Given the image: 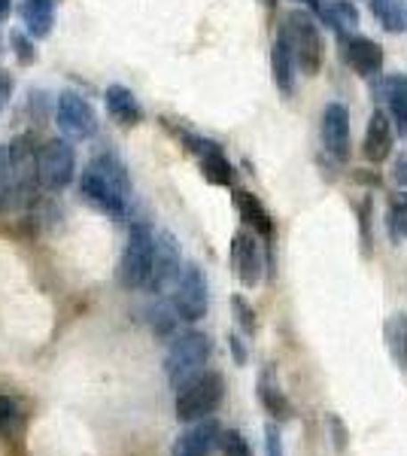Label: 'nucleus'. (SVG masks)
<instances>
[{
  "label": "nucleus",
  "instance_id": "nucleus-5",
  "mask_svg": "<svg viewBox=\"0 0 407 456\" xmlns=\"http://www.w3.org/2000/svg\"><path fill=\"white\" fill-rule=\"evenodd\" d=\"M152 247H155V234L146 223H134L128 232V244L116 268V281L122 289H143L150 281V268H152Z\"/></svg>",
  "mask_w": 407,
  "mask_h": 456
},
{
  "label": "nucleus",
  "instance_id": "nucleus-15",
  "mask_svg": "<svg viewBox=\"0 0 407 456\" xmlns=\"http://www.w3.org/2000/svg\"><path fill=\"white\" fill-rule=\"evenodd\" d=\"M6 156H10V174H12V186L31 192L37 186V146L31 134L16 137L6 146Z\"/></svg>",
  "mask_w": 407,
  "mask_h": 456
},
{
  "label": "nucleus",
  "instance_id": "nucleus-29",
  "mask_svg": "<svg viewBox=\"0 0 407 456\" xmlns=\"http://www.w3.org/2000/svg\"><path fill=\"white\" fill-rule=\"evenodd\" d=\"M232 307H234V314H238V322H240L243 332H256V311L253 307H249L240 296L232 298Z\"/></svg>",
  "mask_w": 407,
  "mask_h": 456
},
{
  "label": "nucleus",
  "instance_id": "nucleus-10",
  "mask_svg": "<svg viewBox=\"0 0 407 456\" xmlns=\"http://www.w3.org/2000/svg\"><path fill=\"white\" fill-rule=\"evenodd\" d=\"M232 268L238 274V281L253 289V286L262 283V274H265V259H262V247H258L256 234L249 228H240L234 232L232 238Z\"/></svg>",
  "mask_w": 407,
  "mask_h": 456
},
{
  "label": "nucleus",
  "instance_id": "nucleus-6",
  "mask_svg": "<svg viewBox=\"0 0 407 456\" xmlns=\"http://www.w3.org/2000/svg\"><path fill=\"white\" fill-rule=\"evenodd\" d=\"M77 152L70 141H46L37 150V183L49 192H64L73 183Z\"/></svg>",
  "mask_w": 407,
  "mask_h": 456
},
{
  "label": "nucleus",
  "instance_id": "nucleus-3",
  "mask_svg": "<svg viewBox=\"0 0 407 456\" xmlns=\"http://www.w3.org/2000/svg\"><path fill=\"white\" fill-rule=\"evenodd\" d=\"M210 338L204 332H183L170 341V350L165 356V371L174 389H180L183 384H189L191 378L204 371L207 359H210Z\"/></svg>",
  "mask_w": 407,
  "mask_h": 456
},
{
  "label": "nucleus",
  "instance_id": "nucleus-25",
  "mask_svg": "<svg viewBox=\"0 0 407 456\" xmlns=\"http://www.w3.org/2000/svg\"><path fill=\"white\" fill-rule=\"evenodd\" d=\"M371 12L380 19V25L387 28L389 34H398V31H404V28H407L402 0H371Z\"/></svg>",
  "mask_w": 407,
  "mask_h": 456
},
{
  "label": "nucleus",
  "instance_id": "nucleus-28",
  "mask_svg": "<svg viewBox=\"0 0 407 456\" xmlns=\"http://www.w3.org/2000/svg\"><path fill=\"white\" fill-rule=\"evenodd\" d=\"M10 43H12V49H16V58H19L21 64H34V61H37V49H34L31 34L12 31V34H10Z\"/></svg>",
  "mask_w": 407,
  "mask_h": 456
},
{
  "label": "nucleus",
  "instance_id": "nucleus-2",
  "mask_svg": "<svg viewBox=\"0 0 407 456\" xmlns=\"http://www.w3.org/2000/svg\"><path fill=\"white\" fill-rule=\"evenodd\" d=\"M283 43L289 46V55H292L295 68H298L305 77H316L322 68V34L320 25L301 10H292L286 16V28H283Z\"/></svg>",
  "mask_w": 407,
  "mask_h": 456
},
{
  "label": "nucleus",
  "instance_id": "nucleus-30",
  "mask_svg": "<svg viewBox=\"0 0 407 456\" xmlns=\"http://www.w3.org/2000/svg\"><path fill=\"white\" fill-rule=\"evenodd\" d=\"M12 174H10V156H6V146H0V204L6 201V195H12Z\"/></svg>",
  "mask_w": 407,
  "mask_h": 456
},
{
  "label": "nucleus",
  "instance_id": "nucleus-7",
  "mask_svg": "<svg viewBox=\"0 0 407 456\" xmlns=\"http://www.w3.org/2000/svg\"><path fill=\"white\" fill-rule=\"evenodd\" d=\"M176 320L198 322L204 320L207 307H210V289H207V277L198 265H183L180 277L174 283V298H170Z\"/></svg>",
  "mask_w": 407,
  "mask_h": 456
},
{
  "label": "nucleus",
  "instance_id": "nucleus-31",
  "mask_svg": "<svg viewBox=\"0 0 407 456\" xmlns=\"http://www.w3.org/2000/svg\"><path fill=\"white\" fill-rule=\"evenodd\" d=\"M392 225L407 238V192H402L395 201H392Z\"/></svg>",
  "mask_w": 407,
  "mask_h": 456
},
{
  "label": "nucleus",
  "instance_id": "nucleus-20",
  "mask_svg": "<svg viewBox=\"0 0 407 456\" xmlns=\"http://www.w3.org/2000/svg\"><path fill=\"white\" fill-rule=\"evenodd\" d=\"M58 0H21V21L31 37H49Z\"/></svg>",
  "mask_w": 407,
  "mask_h": 456
},
{
  "label": "nucleus",
  "instance_id": "nucleus-17",
  "mask_svg": "<svg viewBox=\"0 0 407 456\" xmlns=\"http://www.w3.org/2000/svg\"><path fill=\"white\" fill-rule=\"evenodd\" d=\"M103 104H107V113L119 125H125V128H134V125L143 122V107H140V101L134 98V92L119 83L103 92Z\"/></svg>",
  "mask_w": 407,
  "mask_h": 456
},
{
  "label": "nucleus",
  "instance_id": "nucleus-23",
  "mask_svg": "<svg viewBox=\"0 0 407 456\" xmlns=\"http://www.w3.org/2000/svg\"><path fill=\"white\" fill-rule=\"evenodd\" d=\"M271 73H273V86H277L283 94H292L295 61H292V55H289V46L283 43V37L271 46Z\"/></svg>",
  "mask_w": 407,
  "mask_h": 456
},
{
  "label": "nucleus",
  "instance_id": "nucleus-21",
  "mask_svg": "<svg viewBox=\"0 0 407 456\" xmlns=\"http://www.w3.org/2000/svg\"><path fill=\"white\" fill-rule=\"evenodd\" d=\"M258 399H262L265 411L277 417V420H289V417H292V404H289L286 393L280 389L277 378H273L271 369H265L262 378H258Z\"/></svg>",
  "mask_w": 407,
  "mask_h": 456
},
{
  "label": "nucleus",
  "instance_id": "nucleus-36",
  "mask_svg": "<svg viewBox=\"0 0 407 456\" xmlns=\"http://www.w3.org/2000/svg\"><path fill=\"white\" fill-rule=\"evenodd\" d=\"M10 10H12V0H0V21L10 19Z\"/></svg>",
  "mask_w": 407,
  "mask_h": 456
},
{
  "label": "nucleus",
  "instance_id": "nucleus-26",
  "mask_svg": "<svg viewBox=\"0 0 407 456\" xmlns=\"http://www.w3.org/2000/svg\"><path fill=\"white\" fill-rule=\"evenodd\" d=\"M25 417H21V408L16 399L10 395H0V436L4 438H16Z\"/></svg>",
  "mask_w": 407,
  "mask_h": 456
},
{
  "label": "nucleus",
  "instance_id": "nucleus-8",
  "mask_svg": "<svg viewBox=\"0 0 407 456\" xmlns=\"http://www.w3.org/2000/svg\"><path fill=\"white\" fill-rule=\"evenodd\" d=\"M55 125L68 141H88L98 131V116L79 92H64L58 98Z\"/></svg>",
  "mask_w": 407,
  "mask_h": 456
},
{
  "label": "nucleus",
  "instance_id": "nucleus-4",
  "mask_svg": "<svg viewBox=\"0 0 407 456\" xmlns=\"http://www.w3.org/2000/svg\"><path fill=\"white\" fill-rule=\"evenodd\" d=\"M222 395H225V380L216 371H201L198 378H191L189 384L176 389V417L183 423H195L210 417L219 408Z\"/></svg>",
  "mask_w": 407,
  "mask_h": 456
},
{
  "label": "nucleus",
  "instance_id": "nucleus-9",
  "mask_svg": "<svg viewBox=\"0 0 407 456\" xmlns=\"http://www.w3.org/2000/svg\"><path fill=\"white\" fill-rule=\"evenodd\" d=\"M183 271V256H180V244L170 232H159L155 234V247H152V268H150V286L152 292H165L176 283Z\"/></svg>",
  "mask_w": 407,
  "mask_h": 456
},
{
  "label": "nucleus",
  "instance_id": "nucleus-27",
  "mask_svg": "<svg viewBox=\"0 0 407 456\" xmlns=\"http://www.w3.org/2000/svg\"><path fill=\"white\" fill-rule=\"evenodd\" d=\"M219 447H222V456H253V451H249V441L243 438V432H238V429L222 432Z\"/></svg>",
  "mask_w": 407,
  "mask_h": 456
},
{
  "label": "nucleus",
  "instance_id": "nucleus-12",
  "mask_svg": "<svg viewBox=\"0 0 407 456\" xmlns=\"http://www.w3.org/2000/svg\"><path fill=\"white\" fill-rule=\"evenodd\" d=\"M340 55L350 64L359 77H377L383 70V46L371 37H359V34H344L340 40Z\"/></svg>",
  "mask_w": 407,
  "mask_h": 456
},
{
  "label": "nucleus",
  "instance_id": "nucleus-11",
  "mask_svg": "<svg viewBox=\"0 0 407 456\" xmlns=\"http://www.w3.org/2000/svg\"><path fill=\"white\" fill-rule=\"evenodd\" d=\"M322 146L335 161H346L350 159V113H346L344 104H329L322 110Z\"/></svg>",
  "mask_w": 407,
  "mask_h": 456
},
{
  "label": "nucleus",
  "instance_id": "nucleus-18",
  "mask_svg": "<svg viewBox=\"0 0 407 456\" xmlns=\"http://www.w3.org/2000/svg\"><path fill=\"white\" fill-rule=\"evenodd\" d=\"M234 208H238L243 225H247L249 232L262 234V238H271V234H273V219H271V213L265 210V204L258 201L253 192H243V189H238V192H234Z\"/></svg>",
  "mask_w": 407,
  "mask_h": 456
},
{
  "label": "nucleus",
  "instance_id": "nucleus-34",
  "mask_svg": "<svg viewBox=\"0 0 407 456\" xmlns=\"http://www.w3.org/2000/svg\"><path fill=\"white\" fill-rule=\"evenodd\" d=\"M228 344H232V350H234V359H238L240 365L247 362V350H243L240 338H238V335H232V338H228Z\"/></svg>",
  "mask_w": 407,
  "mask_h": 456
},
{
  "label": "nucleus",
  "instance_id": "nucleus-13",
  "mask_svg": "<svg viewBox=\"0 0 407 456\" xmlns=\"http://www.w3.org/2000/svg\"><path fill=\"white\" fill-rule=\"evenodd\" d=\"M183 137H186L189 150L195 152L198 161H201L204 180L213 183V186H232L234 167H232V161L225 159V152H222L213 141H201V137H191V134H183Z\"/></svg>",
  "mask_w": 407,
  "mask_h": 456
},
{
  "label": "nucleus",
  "instance_id": "nucleus-14",
  "mask_svg": "<svg viewBox=\"0 0 407 456\" xmlns=\"http://www.w3.org/2000/svg\"><path fill=\"white\" fill-rule=\"evenodd\" d=\"M219 423L204 417L195 420V426H189L186 432H180L174 441V456H213V451L219 447Z\"/></svg>",
  "mask_w": 407,
  "mask_h": 456
},
{
  "label": "nucleus",
  "instance_id": "nucleus-35",
  "mask_svg": "<svg viewBox=\"0 0 407 456\" xmlns=\"http://www.w3.org/2000/svg\"><path fill=\"white\" fill-rule=\"evenodd\" d=\"M395 180L407 183V156H402V159L395 161Z\"/></svg>",
  "mask_w": 407,
  "mask_h": 456
},
{
  "label": "nucleus",
  "instance_id": "nucleus-37",
  "mask_svg": "<svg viewBox=\"0 0 407 456\" xmlns=\"http://www.w3.org/2000/svg\"><path fill=\"white\" fill-rule=\"evenodd\" d=\"M301 4H307V6H320V0H301Z\"/></svg>",
  "mask_w": 407,
  "mask_h": 456
},
{
  "label": "nucleus",
  "instance_id": "nucleus-32",
  "mask_svg": "<svg viewBox=\"0 0 407 456\" xmlns=\"http://www.w3.org/2000/svg\"><path fill=\"white\" fill-rule=\"evenodd\" d=\"M265 447H268V456H286L283 436H280V429L273 423L265 429Z\"/></svg>",
  "mask_w": 407,
  "mask_h": 456
},
{
  "label": "nucleus",
  "instance_id": "nucleus-24",
  "mask_svg": "<svg viewBox=\"0 0 407 456\" xmlns=\"http://www.w3.org/2000/svg\"><path fill=\"white\" fill-rule=\"evenodd\" d=\"M387 344L392 353V362L407 371V314H395L387 322Z\"/></svg>",
  "mask_w": 407,
  "mask_h": 456
},
{
  "label": "nucleus",
  "instance_id": "nucleus-38",
  "mask_svg": "<svg viewBox=\"0 0 407 456\" xmlns=\"http://www.w3.org/2000/svg\"><path fill=\"white\" fill-rule=\"evenodd\" d=\"M265 4H268V6H271V4H273V0H265Z\"/></svg>",
  "mask_w": 407,
  "mask_h": 456
},
{
  "label": "nucleus",
  "instance_id": "nucleus-19",
  "mask_svg": "<svg viewBox=\"0 0 407 456\" xmlns=\"http://www.w3.org/2000/svg\"><path fill=\"white\" fill-rule=\"evenodd\" d=\"M383 98H387L389 107V119L392 128H398V134L407 137V77L404 73H392V77L383 83Z\"/></svg>",
  "mask_w": 407,
  "mask_h": 456
},
{
  "label": "nucleus",
  "instance_id": "nucleus-1",
  "mask_svg": "<svg viewBox=\"0 0 407 456\" xmlns=\"http://www.w3.org/2000/svg\"><path fill=\"white\" fill-rule=\"evenodd\" d=\"M79 192L92 208L113 219H122L128 213L131 176L116 156H98L88 161V167L79 176Z\"/></svg>",
  "mask_w": 407,
  "mask_h": 456
},
{
  "label": "nucleus",
  "instance_id": "nucleus-39",
  "mask_svg": "<svg viewBox=\"0 0 407 456\" xmlns=\"http://www.w3.org/2000/svg\"><path fill=\"white\" fill-rule=\"evenodd\" d=\"M404 21H407V10H404Z\"/></svg>",
  "mask_w": 407,
  "mask_h": 456
},
{
  "label": "nucleus",
  "instance_id": "nucleus-33",
  "mask_svg": "<svg viewBox=\"0 0 407 456\" xmlns=\"http://www.w3.org/2000/svg\"><path fill=\"white\" fill-rule=\"evenodd\" d=\"M10 94H12V79L6 77V73H0V113L10 104Z\"/></svg>",
  "mask_w": 407,
  "mask_h": 456
},
{
  "label": "nucleus",
  "instance_id": "nucleus-16",
  "mask_svg": "<svg viewBox=\"0 0 407 456\" xmlns=\"http://www.w3.org/2000/svg\"><path fill=\"white\" fill-rule=\"evenodd\" d=\"M392 141H395V128H392V119L383 110H374L371 119H368L365 128V143H362V152H365L368 161L380 165V161L389 159L392 152Z\"/></svg>",
  "mask_w": 407,
  "mask_h": 456
},
{
  "label": "nucleus",
  "instance_id": "nucleus-22",
  "mask_svg": "<svg viewBox=\"0 0 407 456\" xmlns=\"http://www.w3.org/2000/svg\"><path fill=\"white\" fill-rule=\"evenodd\" d=\"M320 12L340 37L359 28V10L353 0H325V4H320Z\"/></svg>",
  "mask_w": 407,
  "mask_h": 456
}]
</instances>
